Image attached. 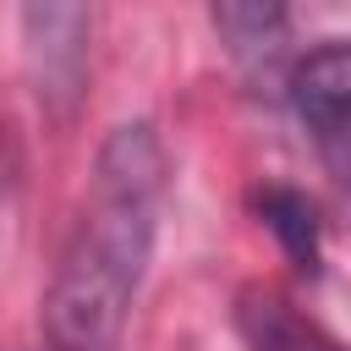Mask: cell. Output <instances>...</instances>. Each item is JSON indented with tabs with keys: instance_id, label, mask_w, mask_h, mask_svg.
Masks as SVG:
<instances>
[{
	"instance_id": "obj_1",
	"label": "cell",
	"mask_w": 351,
	"mask_h": 351,
	"mask_svg": "<svg viewBox=\"0 0 351 351\" xmlns=\"http://www.w3.org/2000/svg\"><path fill=\"white\" fill-rule=\"evenodd\" d=\"M165 186H170V159L154 121L110 126L93 154L88 197L44 291L49 351H121V329L154 263Z\"/></svg>"
},
{
	"instance_id": "obj_2",
	"label": "cell",
	"mask_w": 351,
	"mask_h": 351,
	"mask_svg": "<svg viewBox=\"0 0 351 351\" xmlns=\"http://www.w3.org/2000/svg\"><path fill=\"white\" fill-rule=\"evenodd\" d=\"M291 110L307 126V143L335 181V192L351 203V38H324L313 44L291 77H285Z\"/></svg>"
},
{
	"instance_id": "obj_3",
	"label": "cell",
	"mask_w": 351,
	"mask_h": 351,
	"mask_svg": "<svg viewBox=\"0 0 351 351\" xmlns=\"http://www.w3.org/2000/svg\"><path fill=\"white\" fill-rule=\"evenodd\" d=\"M93 0H22V60L44 115H71L88 82Z\"/></svg>"
},
{
	"instance_id": "obj_4",
	"label": "cell",
	"mask_w": 351,
	"mask_h": 351,
	"mask_svg": "<svg viewBox=\"0 0 351 351\" xmlns=\"http://www.w3.org/2000/svg\"><path fill=\"white\" fill-rule=\"evenodd\" d=\"M208 22L247 77H269L291 49V0H208Z\"/></svg>"
},
{
	"instance_id": "obj_5",
	"label": "cell",
	"mask_w": 351,
	"mask_h": 351,
	"mask_svg": "<svg viewBox=\"0 0 351 351\" xmlns=\"http://www.w3.org/2000/svg\"><path fill=\"white\" fill-rule=\"evenodd\" d=\"M236 329L252 351H351L335 335H324L313 318H302L274 291H247L241 307H236Z\"/></svg>"
},
{
	"instance_id": "obj_6",
	"label": "cell",
	"mask_w": 351,
	"mask_h": 351,
	"mask_svg": "<svg viewBox=\"0 0 351 351\" xmlns=\"http://www.w3.org/2000/svg\"><path fill=\"white\" fill-rule=\"evenodd\" d=\"M252 208H258L263 230L280 241V252L302 274H318V208H313V197L296 186H263V192H252Z\"/></svg>"
}]
</instances>
